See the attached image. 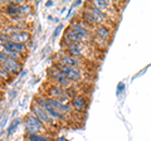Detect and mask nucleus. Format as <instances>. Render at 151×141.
Returning a JSON list of instances; mask_svg holds the SVG:
<instances>
[{"label": "nucleus", "instance_id": "20", "mask_svg": "<svg viewBox=\"0 0 151 141\" xmlns=\"http://www.w3.org/2000/svg\"><path fill=\"white\" fill-rule=\"evenodd\" d=\"M20 119H14L13 121H12V124L9 125V127H8V136H10V135H13L14 132L17 131V129H18V126H19V124H20Z\"/></svg>", "mask_w": 151, "mask_h": 141}, {"label": "nucleus", "instance_id": "19", "mask_svg": "<svg viewBox=\"0 0 151 141\" xmlns=\"http://www.w3.org/2000/svg\"><path fill=\"white\" fill-rule=\"evenodd\" d=\"M32 13V5L28 3H24L22 5H19V17L22 18H25L28 14Z\"/></svg>", "mask_w": 151, "mask_h": 141}, {"label": "nucleus", "instance_id": "27", "mask_svg": "<svg viewBox=\"0 0 151 141\" xmlns=\"http://www.w3.org/2000/svg\"><path fill=\"white\" fill-rule=\"evenodd\" d=\"M82 4H83V1H82V0H77V1H76V3H73V5H74V8H76V6H79V5H82Z\"/></svg>", "mask_w": 151, "mask_h": 141}, {"label": "nucleus", "instance_id": "12", "mask_svg": "<svg viewBox=\"0 0 151 141\" xmlns=\"http://www.w3.org/2000/svg\"><path fill=\"white\" fill-rule=\"evenodd\" d=\"M93 30H94V35L102 42H108L112 37V29L108 25H97Z\"/></svg>", "mask_w": 151, "mask_h": 141}, {"label": "nucleus", "instance_id": "9", "mask_svg": "<svg viewBox=\"0 0 151 141\" xmlns=\"http://www.w3.org/2000/svg\"><path fill=\"white\" fill-rule=\"evenodd\" d=\"M0 65H1V67L5 69L12 77L18 76V74L23 70V64L20 62H17V60H14V59H10V58H8L5 62L1 63Z\"/></svg>", "mask_w": 151, "mask_h": 141}, {"label": "nucleus", "instance_id": "30", "mask_svg": "<svg viewBox=\"0 0 151 141\" xmlns=\"http://www.w3.org/2000/svg\"><path fill=\"white\" fill-rule=\"evenodd\" d=\"M3 44H4V40H3V39H1V37H0V47H1V45H3Z\"/></svg>", "mask_w": 151, "mask_h": 141}, {"label": "nucleus", "instance_id": "2", "mask_svg": "<svg viewBox=\"0 0 151 141\" xmlns=\"http://www.w3.org/2000/svg\"><path fill=\"white\" fill-rule=\"evenodd\" d=\"M24 129H25V134H39V132H44L47 126L37 116L29 112L24 119Z\"/></svg>", "mask_w": 151, "mask_h": 141}, {"label": "nucleus", "instance_id": "15", "mask_svg": "<svg viewBox=\"0 0 151 141\" xmlns=\"http://www.w3.org/2000/svg\"><path fill=\"white\" fill-rule=\"evenodd\" d=\"M4 13L9 17H18L19 15V5L15 1H10V3H6L5 6H4Z\"/></svg>", "mask_w": 151, "mask_h": 141}, {"label": "nucleus", "instance_id": "28", "mask_svg": "<svg viewBox=\"0 0 151 141\" xmlns=\"http://www.w3.org/2000/svg\"><path fill=\"white\" fill-rule=\"evenodd\" d=\"M55 141H68V140L65 139L64 136H59V137H57V139H55Z\"/></svg>", "mask_w": 151, "mask_h": 141}, {"label": "nucleus", "instance_id": "6", "mask_svg": "<svg viewBox=\"0 0 151 141\" xmlns=\"http://www.w3.org/2000/svg\"><path fill=\"white\" fill-rule=\"evenodd\" d=\"M70 107L72 110L79 112V114H84L87 111L88 106H89V98L86 95H82V93H78L77 96H74L72 100H70Z\"/></svg>", "mask_w": 151, "mask_h": 141}, {"label": "nucleus", "instance_id": "8", "mask_svg": "<svg viewBox=\"0 0 151 141\" xmlns=\"http://www.w3.org/2000/svg\"><path fill=\"white\" fill-rule=\"evenodd\" d=\"M30 112L34 116H37L38 119H39L45 126H52V125H54V121L50 119V116L47 114V112L43 110V109H40L38 105H35L34 102L32 103V106H30Z\"/></svg>", "mask_w": 151, "mask_h": 141}, {"label": "nucleus", "instance_id": "24", "mask_svg": "<svg viewBox=\"0 0 151 141\" xmlns=\"http://www.w3.org/2000/svg\"><path fill=\"white\" fill-rule=\"evenodd\" d=\"M73 10H74V5L72 4V6H70V8H69V10H68V14H67V15H65V19H67V20L69 19L70 17L73 15Z\"/></svg>", "mask_w": 151, "mask_h": 141}, {"label": "nucleus", "instance_id": "26", "mask_svg": "<svg viewBox=\"0 0 151 141\" xmlns=\"http://www.w3.org/2000/svg\"><path fill=\"white\" fill-rule=\"evenodd\" d=\"M9 97H10V100H13L14 97H17V91H15V90H13V91L9 92Z\"/></svg>", "mask_w": 151, "mask_h": 141}, {"label": "nucleus", "instance_id": "18", "mask_svg": "<svg viewBox=\"0 0 151 141\" xmlns=\"http://www.w3.org/2000/svg\"><path fill=\"white\" fill-rule=\"evenodd\" d=\"M25 140L27 141H50L48 136L42 135V134H27Z\"/></svg>", "mask_w": 151, "mask_h": 141}, {"label": "nucleus", "instance_id": "29", "mask_svg": "<svg viewBox=\"0 0 151 141\" xmlns=\"http://www.w3.org/2000/svg\"><path fill=\"white\" fill-rule=\"evenodd\" d=\"M53 4H54L53 1H48V3H45V6H48V8H49V6L53 5Z\"/></svg>", "mask_w": 151, "mask_h": 141}, {"label": "nucleus", "instance_id": "31", "mask_svg": "<svg viewBox=\"0 0 151 141\" xmlns=\"http://www.w3.org/2000/svg\"><path fill=\"white\" fill-rule=\"evenodd\" d=\"M1 105H3V98L0 97V107H1Z\"/></svg>", "mask_w": 151, "mask_h": 141}, {"label": "nucleus", "instance_id": "17", "mask_svg": "<svg viewBox=\"0 0 151 141\" xmlns=\"http://www.w3.org/2000/svg\"><path fill=\"white\" fill-rule=\"evenodd\" d=\"M89 3H91L94 8L102 10L103 13H106L107 9L112 5V3L110 1V0H93V1H89Z\"/></svg>", "mask_w": 151, "mask_h": 141}, {"label": "nucleus", "instance_id": "22", "mask_svg": "<svg viewBox=\"0 0 151 141\" xmlns=\"http://www.w3.org/2000/svg\"><path fill=\"white\" fill-rule=\"evenodd\" d=\"M63 24H58V27L55 28L54 29V32H53V34H52V38H57V37H58L59 34H60V32L63 30Z\"/></svg>", "mask_w": 151, "mask_h": 141}, {"label": "nucleus", "instance_id": "3", "mask_svg": "<svg viewBox=\"0 0 151 141\" xmlns=\"http://www.w3.org/2000/svg\"><path fill=\"white\" fill-rule=\"evenodd\" d=\"M54 65L57 68H58L60 72H62L65 77H67L70 82H72L73 84L81 82L82 79H84V70L83 69H79V68H70V67H67V65H64L62 63H58L55 62Z\"/></svg>", "mask_w": 151, "mask_h": 141}, {"label": "nucleus", "instance_id": "14", "mask_svg": "<svg viewBox=\"0 0 151 141\" xmlns=\"http://www.w3.org/2000/svg\"><path fill=\"white\" fill-rule=\"evenodd\" d=\"M3 45H5L6 48L9 49H12L14 52H18V53H20L24 55L27 53V50H28V47L25 44H20V43H15V42H12V40H8V42H4V44Z\"/></svg>", "mask_w": 151, "mask_h": 141}, {"label": "nucleus", "instance_id": "5", "mask_svg": "<svg viewBox=\"0 0 151 141\" xmlns=\"http://www.w3.org/2000/svg\"><path fill=\"white\" fill-rule=\"evenodd\" d=\"M69 27L72 28V29L77 33V35L79 37V38L82 39V42L84 43V42H89L92 39V33H91V29L84 24V23L81 20V19H78L77 22H72L69 24Z\"/></svg>", "mask_w": 151, "mask_h": 141}, {"label": "nucleus", "instance_id": "21", "mask_svg": "<svg viewBox=\"0 0 151 141\" xmlns=\"http://www.w3.org/2000/svg\"><path fill=\"white\" fill-rule=\"evenodd\" d=\"M125 90H126V84H125L124 82H120L119 84H117V88H116V95L120 96Z\"/></svg>", "mask_w": 151, "mask_h": 141}, {"label": "nucleus", "instance_id": "23", "mask_svg": "<svg viewBox=\"0 0 151 141\" xmlns=\"http://www.w3.org/2000/svg\"><path fill=\"white\" fill-rule=\"evenodd\" d=\"M6 59H8V57L5 55V53H4V52H3L1 49H0V64H1V63H4V62H5Z\"/></svg>", "mask_w": 151, "mask_h": 141}, {"label": "nucleus", "instance_id": "7", "mask_svg": "<svg viewBox=\"0 0 151 141\" xmlns=\"http://www.w3.org/2000/svg\"><path fill=\"white\" fill-rule=\"evenodd\" d=\"M58 63H62L67 67H70V68H79V69H83L84 68V62L78 58H74V57H70L68 54H64L63 52L60 53L58 60Z\"/></svg>", "mask_w": 151, "mask_h": 141}, {"label": "nucleus", "instance_id": "4", "mask_svg": "<svg viewBox=\"0 0 151 141\" xmlns=\"http://www.w3.org/2000/svg\"><path fill=\"white\" fill-rule=\"evenodd\" d=\"M48 77L50 79V82H53L54 84H58L59 87L64 88V90H65V88H68V87H70L73 84L58 68L55 67L54 64L48 68Z\"/></svg>", "mask_w": 151, "mask_h": 141}, {"label": "nucleus", "instance_id": "25", "mask_svg": "<svg viewBox=\"0 0 151 141\" xmlns=\"http://www.w3.org/2000/svg\"><path fill=\"white\" fill-rule=\"evenodd\" d=\"M6 122H8V116L3 117V120H1V124H0V129H4V126L6 125Z\"/></svg>", "mask_w": 151, "mask_h": 141}, {"label": "nucleus", "instance_id": "11", "mask_svg": "<svg viewBox=\"0 0 151 141\" xmlns=\"http://www.w3.org/2000/svg\"><path fill=\"white\" fill-rule=\"evenodd\" d=\"M9 40L28 45L32 42V34H30V32H28V30H20V32L15 33V34H12L9 37Z\"/></svg>", "mask_w": 151, "mask_h": 141}, {"label": "nucleus", "instance_id": "16", "mask_svg": "<svg viewBox=\"0 0 151 141\" xmlns=\"http://www.w3.org/2000/svg\"><path fill=\"white\" fill-rule=\"evenodd\" d=\"M0 49H1L4 53H5V55H6L8 58L14 59V60H17V62H20V63H22V60L24 59V55H23V54H20V53H18V52H14V50H12V49L6 48L5 45H1V47H0Z\"/></svg>", "mask_w": 151, "mask_h": 141}, {"label": "nucleus", "instance_id": "1", "mask_svg": "<svg viewBox=\"0 0 151 141\" xmlns=\"http://www.w3.org/2000/svg\"><path fill=\"white\" fill-rule=\"evenodd\" d=\"M34 103L38 105L40 109H43L47 114L50 116V119L53 120L54 122L55 121H60V122H65L68 119V115H64L62 112L57 111L55 109L50 106V103L48 102V97L44 96V95H38L35 98H34Z\"/></svg>", "mask_w": 151, "mask_h": 141}, {"label": "nucleus", "instance_id": "13", "mask_svg": "<svg viewBox=\"0 0 151 141\" xmlns=\"http://www.w3.org/2000/svg\"><path fill=\"white\" fill-rule=\"evenodd\" d=\"M79 19H81L84 24H86L89 29H94L97 25H98V23H97V20H96V18H94L93 15H92V13L89 12V10H87L86 8L83 9V10L81 12V15H79Z\"/></svg>", "mask_w": 151, "mask_h": 141}, {"label": "nucleus", "instance_id": "10", "mask_svg": "<svg viewBox=\"0 0 151 141\" xmlns=\"http://www.w3.org/2000/svg\"><path fill=\"white\" fill-rule=\"evenodd\" d=\"M84 8L92 13V15L96 18L98 25H106V23H107V20H108V17H107L106 13H103L102 10H100V9L94 8L91 3H87L86 5H84Z\"/></svg>", "mask_w": 151, "mask_h": 141}, {"label": "nucleus", "instance_id": "32", "mask_svg": "<svg viewBox=\"0 0 151 141\" xmlns=\"http://www.w3.org/2000/svg\"><path fill=\"white\" fill-rule=\"evenodd\" d=\"M1 120H3V115H0V122H1Z\"/></svg>", "mask_w": 151, "mask_h": 141}]
</instances>
